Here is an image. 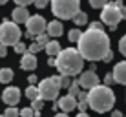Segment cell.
<instances>
[{
	"label": "cell",
	"mask_w": 126,
	"mask_h": 117,
	"mask_svg": "<svg viewBox=\"0 0 126 117\" xmlns=\"http://www.w3.org/2000/svg\"><path fill=\"white\" fill-rule=\"evenodd\" d=\"M38 66V59H37V55L35 53H24L22 55V59H20V68L26 71H33L35 68Z\"/></svg>",
	"instance_id": "7c38bea8"
},
{
	"label": "cell",
	"mask_w": 126,
	"mask_h": 117,
	"mask_svg": "<svg viewBox=\"0 0 126 117\" xmlns=\"http://www.w3.org/2000/svg\"><path fill=\"white\" fill-rule=\"evenodd\" d=\"M77 117H90V115L86 114V112H79V115H77Z\"/></svg>",
	"instance_id": "f35d334b"
},
{
	"label": "cell",
	"mask_w": 126,
	"mask_h": 117,
	"mask_svg": "<svg viewBox=\"0 0 126 117\" xmlns=\"http://www.w3.org/2000/svg\"><path fill=\"white\" fill-rule=\"evenodd\" d=\"M88 104L92 110H95L97 114H106V112H110L111 108L115 104V93L113 90L110 88V86L106 84H99L92 88L88 92Z\"/></svg>",
	"instance_id": "3957f363"
},
{
	"label": "cell",
	"mask_w": 126,
	"mask_h": 117,
	"mask_svg": "<svg viewBox=\"0 0 126 117\" xmlns=\"http://www.w3.org/2000/svg\"><path fill=\"white\" fill-rule=\"evenodd\" d=\"M62 22L60 20H51L49 24H47V35L49 37H60L62 35Z\"/></svg>",
	"instance_id": "9a60e30c"
},
{
	"label": "cell",
	"mask_w": 126,
	"mask_h": 117,
	"mask_svg": "<svg viewBox=\"0 0 126 117\" xmlns=\"http://www.w3.org/2000/svg\"><path fill=\"white\" fill-rule=\"evenodd\" d=\"M71 82H73V81H69L68 75H60V88H68V90H69Z\"/></svg>",
	"instance_id": "4316f807"
},
{
	"label": "cell",
	"mask_w": 126,
	"mask_h": 117,
	"mask_svg": "<svg viewBox=\"0 0 126 117\" xmlns=\"http://www.w3.org/2000/svg\"><path fill=\"white\" fill-rule=\"evenodd\" d=\"M104 82H106V86H111L115 82V77H113V73H108L106 77H104Z\"/></svg>",
	"instance_id": "4dcf8cb0"
},
{
	"label": "cell",
	"mask_w": 126,
	"mask_h": 117,
	"mask_svg": "<svg viewBox=\"0 0 126 117\" xmlns=\"http://www.w3.org/2000/svg\"><path fill=\"white\" fill-rule=\"evenodd\" d=\"M11 18H13V22H16V24H28V20L31 18V15H29L28 7L16 6L11 13Z\"/></svg>",
	"instance_id": "4fadbf2b"
},
{
	"label": "cell",
	"mask_w": 126,
	"mask_h": 117,
	"mask_svg": "<svg viewBox=\"0 0 126 117\" xmlns=\"http://www.w3.org/2000/svg\"><path fill=\"white\" fill-rule=\"evenodd\" d=\"M13 48H15V51H16V53H22V55H24V53H28V50H29V48L26 46L24 42H18V44H15Z\"/></svg>",
	"instance_id": "484cf974"
},
{
	"label": "cell",
	"mask_w": 126,
	"mask_h": 117,
	"mask_svg": "<svg viewBox=\"0 0 126 117\" xmlns=\"http://www.w3.org/2000/svg\"><path fill=\"white\" fill-rule=\"evenodd\" d=\"M57 104H59V108L62 112H71V110H75L77 106H79V101H77V97H73V95H64V97H60L59 101H57Z\"/></svg>",
	"instance_id": "8fae6325"
},
{
	"label": "cell",
	"mask_w": 126,
	"mask_h": 117,
	"mask_svg": "<svg viewBox=\"0 0 126 117\" xmlns=\"http://www.w3.org/2000/svg\"><path fill=\"white\" fill-rule=\"evenodd\" d=\"M47 66H57V59L49 57V59H47Z\"/></svg>",
	"instance_id": "e575fe53"
},
{
	"label": "cell",
	"mask_w": 126,
	"mask_h": 117,
	"mask_svg": "<svg viewBox=\"0 0 126 117\" xmlns=\"http://www.w3.org/2000/svg\"><path fill=\"white\" fill-rule=\"evenodd\" d=\"M77 50L82 53L86 60H104L110 53V37L102 31V22H92L90 28L82 33L80 40L77 42Z\"/></svg>",
	"instance_id": "6da1fadb"
},
{
	"label": "cell",
	"mask_w": 126,
	"mask_h": 117,
	"mask_svg": "<svg viewBox=\"0 0 126 117\" xmlns=\"http://www.w3.org/2000/svg\"><path fill=\"white\" fill-rule=\"evenodd\" d=\"M22 31H20L18 24L13 22V20H4L0 24V42L6 46H15L20 42Z\"/></svg>",
	"instance_id": "5b68a950"
},
{
	"label": "cell",
	"mask_w": 126,
	"mask_h": 117,
	"mask_svg": "<svg viewBox=\"0 0 126 117\" xmlns=\"http://www.w3.org/2000/svg\"><path fill=\"white\" fill-rule=\"evenodd\" d=\"M111 117H124V115L121 114L119 110H113V112H111Z\"/></svg>",
	"instance_id": "8d00e7d4"
},
{
	"label": "cell",
	"mask_w": 126,
	"mask_h": 117,
	"mask_svg": "<svg viewBox=\"0 0 126 117\" xmlns=\"http://www.w3.org/2000/svg\"><path fill=\"white\" fill-rule=\"evenodd\" d=\"M6 55H7V46L0 42V57H6Z\"/></svg>",
	"instance_id": "836d02e7"
},
{
	"label": "cell",
	"mask_w": 126,
	"mask_h": 117,
	"mask_svg": "<svg viewBox=\"0 0 126 117\" xmlns=\"http://www.w3.org/2000/svg\"><path fill=\"white\" fill-rule=\"evenodd\" d=\"M7 2V0H0V6H4V4H6Z\"/></svg>",
	"instance_id": "60d3db41"
},
{
	"label": "cell",
	"mask_w": 126,
	"mask_h": 117,
	"mask_svg": "<svg viewBox=\"0 0 126 117\" xmlns=\"http://www.w3.org/2000/svg\"><path fill=\"white\" fill-rule=\"evenodd\" d=\"M55 117H68V114H66V112H62V114H57Z\"/></svg>",
	"instance_id": "ab89813d"
},
{
	"label": "cell",
	"mask_w": 126,
	"mask_h": 117,
	"mask_svg": "<svg viewBox=\"0 0 126 117\" xmlns=\"http://www.w3.org/2000/svg\"><path fill=\"white\" fill-rule=\"evenodd\" d=\"M38 92H40V99L44 101H55L60 92V77H49L38 82Z\"/></svg>",
	"instance_id": "8992f818"
},
{
	"label": "cell",
	"mask_w": 126,
	"mask_h": 117,
	"mask_svg": "<svg viewBox=\"0 0 126 117\" xmlns=\"http://www.w3.org/2000/svg\"><path fill=\"white\" fill-rule=\"evenodd\" d=\"M111 60H113V53L110 51V53H108L106 57H104V62H111Z\"/></svg>",
	"instance_id": "d590c367"
},
{
	"label": "cell",
	"mask_w": 126,
	"mask_h": 117,
	"mask_svg": "<svg viewBox=\"0 0 126 117\" xmlns=\"http://www.w3.org/2000/svg\"><path fill=\"white\" fill-rule=\"evenodd\" d=\"M26 28H28V37H38V35L47 33V22L40 15H31V18L28 20Z\"/></svg>",
	"instance_id": "ba28073f"
},
{
	"label": "cell",
	"mask_w": 126,
	"mask_h": 117,
	"mask_svg": "<svg viewBox=\"0 0 126 117\" xmlns=\"http://www.w3.org/2000/svg\"><path fill=\"white\" fill-rule=\"evenodd\" d=\"M20 117H35V110L31 106L29 108H22V110H20Z\"/></svg>",
	"instance_id": "83f0119b"
},
{
	"label": "cell",
	"mask_w": 126,
	"mask_h": 117,
	"mask_svg": "<svg viewBox=\"0 0 126 117\" xmlns=\"http://www.w3.org/2000/svg\"><path fill=\"white\" fill-rule=\"evenodd\" d=\"M82 66H84V57L79 50L75 48H66L57 55V70L60 75H68V77H77L80 75Z\"/></svg>",
	"instance_id": "7a4b0ae2"
},
{
	"label": "cell",
	"mask_w": 126,
	"mask_h": 117,
	"mask_svg": "<svg viewBox=\"0 0 126 117\" xmlns=\"http://www.w3.org/2000/svg\"><path fill=\"white\" fill-rule=\"evenodd\" d=\"M42 106H44V99L38 97V99H35V101H31V108H33L35 112H40Z\"/></svg>",
	"instance_id": "d4e9b609"
},
{
	"label": "cell",
	"mask_w": 126,
	"mask_h": 117,
	"mask_svg": "<svg viewBox=\"0 0 126 117\" xmlns=\"http://www.w3.org/2000/svg\"><path fill=\"white\" fill-rule=\"evenodd\" d=\"M2 101L7 106H16V102L20 101V90L16 86H7L2 92Z\"/></svg>",
	"instance_id": "30bf717a"
},
{
	"label": "cell",
	"mask_w": 126,
	"mask_h": 117,
	"mask_svg": "<svg viewBox=\"0 0 126 117\" xmlns=\"http://www.w3.org/2000/svg\"><path fill=\"white\" fill-rule=\"evenodd\" d=\"M37 42H38V44H42V46H46L47 42H49V35H47V33H44V35H38V37H37Z\"/></svg>",
	"instance_id": "f1b7e54d"
},
{
	"label": "cell",
	"mask_w": 126,
	"mask_h": 117,
	"mask_svg": "<svg viewBox=\"0 0 126 117\" xmlns=\"http://www.w3.org/2000/svg\"><path fill=\"white\" fill-rule=\"evenodd\" d=\"M13 77H15V73H13L11 68H2V70H0V82H2V84L11 82Z\"/></svg>",
	"instance_id": "e0dca14e"
},
{
	"label": "cell",
	"mask_w": 126,
	"mask_h": 117,
	"mask_svg": "<svg viewBox=\"0 0 126 117\" xmlns=\"http://www.w3.org/2000/svg\"><path fill=\"white\" fill-rule=\"evenodd\" d=\"M124 117H126V115H124Z\"/></svg>",
	"instance_id": "b9f144b4"
},
{
	"label": "cell",
	"mask_w": 126,
	"mask_h": 117,
	"mask_svg": "<svg viewBox=\"0 0 126 117\" xmlns=\"http://www.w3.org/2000/svg\"><path fill=\"white\" fill-rule=\"evenodd\" d=\"M0 117H20V110L16 106H7L6 112H4Z\"/></svg>",
	"instance_id": "d6986e66"
},
{
	"label": "cell",
	"mask_w": 126,
	"mask_h": 117,
	"mask_svg": "<svg viewBox=\"0 0 126 117\" xmlns=\"http://www.w3.org/2000/svg\"><path fill=\"white\" fill-rule=\"evenodd\" d=\"M47 2H51V0H35V6H37L38 9H44L47 6Z\"/></svg>",
	"instance_id": "1f68e13d"
},
{
	"label": "cell",
	"mask_w": 126,
	"mask_h": 117,
	"mask_svg": "<svg viewBox=\"0 0 126 117\" xmlns=\"http://www.w3.org/2000/svg\"><path fill=\"white\" fill-rule=\"evenodd\" d=\"M16 6H22V7H28L29 4H35V0H15Z\"/></svg>",
	"instance_id": "d6a6232c"
},
{
	"label": "cell",
	"mask_w": 126,
	"mask_h": 117,
	"mask_svg": "<svg viewBox=\"0 0 126 117\" xmlns=\"http://www.w3.org/2000/svg\"><path fill=\"white\" fill-rule=\"evenodd\" d=\"M80 88H82V86H80V82H79V81H73V82H71V86H69V95L77 97V95L80 93Z\"/></svg>",
	"instance_id": "7402d4cb"
},
{
	"label": "cell",
	"mask_w": 126,
	"mask_h": 117,
	"mask_svg": "<svg viewBox=\"0 0 126 117\" xmlns=\"http://www.w3.org/2000/svg\"><path fill=\"white\" fill-rule=\"evenodd\" d=\"M80 37H82V33H80V29H79V28L69 29V33H68V38H69L71 42H79V40H80Z\"/></svg>",
	"instance_id": "44dd1931"
},
{
	"label": "cell",
	"mask_w": 126,
	"mask_h": 117,
	"mask_svg": "<svg viewBox=\"0 0 126 117\" xmlns=\"http://www.w3.org/2000/svg\"><path fill=\"white\" fill-rule=\"evenodd\" d=\"M119 51H121V53H123L124 57H126V35L119 40Z\"/></svg>",
	"instance_id": "f546056e"
},
{
	"label": "cell",
	"mask_w": 126,
	"mask_h": 117,
	"mask_svg": "<svg viewBox=\"0 0 126 117\" xmlns=\"http://www.w3.org/2000/svg\"><path fill=\"white\" fill-rule=\"evenodd\" d=\"M80 86L82 88H86L90 92L92 88H95V86H99V75L95 73V70H86V71H82L80 73Z\"/></svg>",
	"instance_id": "9c48e42d"
},
{
	"label": "cell",
	"mask_w": 126,
	"mask_h": 117,
	"mask_svg": "<svg viewBox=\"0 0 126 117\" xmlns=\"http://www.w3.org/2000/svg\"><path fill=\"white\" fill-rule=\"evenodd\" d=\"M73 22H75L77 26H84V24H88V15H86L84 11H79L75 15V18H73Z\"/></svg>",
	"instance_id": "ffe728a7"
},
{
	"label": "cell",
	"mask_w": 126,
	"mask_h": 117,
	"mask_svg": "<svg viewBox=\"0 0 126 117\" xmlns=\"http://www.w3.org/2000/svg\"><path fill=\"white\" fill-rule=\"evenodd\" d=\"M40 50H46V46H42V44H38V42L37 40H35L33 42V44H29V53H35V55H37L38 53V51H40Z\"/></svg>",
	"instance_id": "cb8c5ba5"
},
{
	"label": "cell",
	"mask_w": 126,
	"mask_h": 117,
	"mask_svg": "<svg viewBox=\"0 0 126 117\" xmlns=\"http://www.w3.org/2000/svg\"><path fill=\"white\" fill-rule=\"evenodd\" d=\"M101 20H102V24H106V26H110L111 29H115L117 24L123 20V13H121L119 4H117V2L106 4L104 9L101 11Z\"/></svg>",
	"instance_id": "52a82bcc"
},
{
	"label": "cell",
	"mask_w": 126,
	"mask_h": 117,
	"mask_svg": "<svg viewBox=\"0 0 126 117\" xmlns=\"http://www.w3.org/2000/svg\"><path fill=\"white\" fill-rule=\"evenodd\" d=\"M106 4H108V0H90V6L93 9H104Z\"/></svg>",
	"instance_id": "603a6c76"
},
{
	"label": "cell",
	"mask_w": 126,
	"mask_h": 117,
	"mask_svg": "<svg viewBox=\"0 0 126 117\" xmlns=\"http://www.w3.org/2000/svg\"><path fill=\"white\" fill-rule=\"evenodd\" d=\"M60 51H62V48H60V42H57V40H49L46 44V53L49 57H57Z\"/></svg>",
	"instance_id": "2e32d148"
},
{
	"label": "cell",
	"mask_w": 126,
	"mask_h": 117,
	"mask_svg": "<svg viewBox=\"0 0 126 117\" xmlns=\"http://www.w3.org/2000/svg\"><path fill=\"white\" fill-rule=\"evenodd\" d=\"M111 73H113L117 84H126V60H123V62H117Z\"/></svg>",
	"instance_id": "5bb4252c"
},
{
	"label": "cell",
	"mask_w": 126,
	"mask_h": 117,
	"mask_svg": "<svg viewBox=\"0 0 126 117\" xmlns=\"http://www.w3.org/2000/svg\"><path fill=\"white\" fill-rule=\"evenodd\" d=\"M37 82V75H29V84H35Z\"/></svg>",
	"instance_id": "74e56055"
},
{
	"label": "cell",
	"mask_w": 126,
	"mask_h": 117,
	"mask_svg": "<svg viewBox=\"0 0 126 117\" xmlns=\"http://www.w3.org/2000/svg\"><path fill=\"white\" fill-rule=\"evenodd\" d=\"M51 11L59 20L75 18V15L80 11L79 0H51Z\"/></svg>",
	"instance_id": "277c9868"
},
{
	"label": "cell",
	"mask_w": 126,
	"mask_h": 117,
	"mask_svg": "<svg viewBox=\"0 0 126 117\" xmlns=\"http://www.w3.org/2000/svg\"><path fill=\"white\" fill-rule=\"evenodd\" d=\"M26 97L29 99V101H35V99L40 97V92H38V86L35 84H29L28 88H26Z\"/></svg>",
	"instance_id": "ac0fdd59"
}]
</instances>
